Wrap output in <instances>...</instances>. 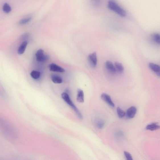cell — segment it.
<instances>
[{"instance_id": "cell-1", "label": "cell", "mask_w": 160, "mask_h": 160, "mask_svg": "<svg viewBox=\"0 0 160 160\" xmlns=\"http://www.w3.org/2000/svg\"><path fill=\"white\" fill-rule=\"evenodd\" d=\"M108 7L110 10L116 13L121 17H125L126 15V11L114 1H109L108 3Z\"/></svg>"}, {"instance_id": "cell-2", "label": "cell", "mask_w": 160, "mask_h": 160, "mask_svg": "<svg viewBox=\"0 0 160 160\" xmlns=\"http://www.w3.org/2000/svg\"><path fill=\"white\" fill-rule=\"evenodd\" d=\"M61 97L63 100L65 101L66 103L74 110L79 119L82 120L83 117L82 114L74 104L73 103L68 94L64 92L62 94Z\"/></svg>"}, {"instance_id": "cell-3", "label": "cell", "mask_w": 160, "mask_h": 160, "mask_svg": "<svg viewBox=\"0 0 160 160\" xmlns=\"http://www.w3.org/2000/svg\"><path fill=\"white\" fill-rule=\"evenodd\" d=\"M36 56L37 60L39 62L47 61L49 59V57L44 54V51L42 49L38 50L36 52Z\"/></svg>"}, {"instance_id": "cell-4", "label": "cell", "mask_w": 160, "mask_h": 160, "mask_svg": "<svg viewBox=\"0 0 160 160\" xmlns=\"http://www.w3.org/2000/svg\"><path fill=\"white\" fill-rule=\"evenodd\" d=\"M88 60L89 65L92 68H95L97 63V54L96 52L92 53L89 55Z\"/></svg>"}, {"instance_id": "cell-5", "label": "cell", "mask_w": 160, "mask_h": 160, "mask_svg": "<svg viewBox=\"0 0 160 160\" xmlns=\"http://www.w3.org/2000/svg\"><path fill=\"white\" fill-rule=\"evenodd\" d=\"M49 68L50 71L53 72L63 73L65 71L64 69L54 63L50 64L49 65Z\"/></svg>"}, {"instance_id": "cell-6", "label": "cell", "mask_w": 160, "mask_h": 160, "mask_svg": "<svg viewBox=\"0 0 160 160\" xmlns=\"http://www.w3.org/2000/svg\"><path fill=\"white\" fill-rule=\"evenodd\" d=\"M101 98L102 100L104 101L111 107H114V104L112 101L110 95L105 93L102 94L101 95Z\"/></svg>"}, {"instance_id": "cell-7", "label": "cell", "mask_w": 160, "mask_h": 160, "mask_svg": "<svg viewBox=\"0 0 160 160\" xmlns=\"http://www.w3.org/2000/svg\"><path fill=\"white\" fill-rule=\"evenodd\" d=\"M137 108L134 106L130 107L126 112V116L128 119H132L135 116L137 112Z\"/></svg>"}, {"instance_id": "cell-8", "label": "cell", "mask_w": 160, "mask_h": 160, "mask_svg": "<svg viewBox=\"0 0 160 160\" xmlns=\"http://www.w3.org/2000/svg\"><path fill=\"white\" fill-rule=\"evenodd\" d=\"M105 67L106 69L111 73L114 74L116 72V70L113 63L112 62L108 61L105 63Z\"/></svg>"}, {"instance_id": "cell-9", "label": "cell", "mask_w": 160, "mask_h": 160, "mask_svg": "<svg viewBox=\"0 0 160 160\" xmlns=\"http://www.w3.org/2000/svg\"><path fill=\"white\" fill-rule=\"evenodd\" d=\"M77 100L79 103H83L84 102V92L81 89H79L78 90Z\"/></svg>"}, {"instance_id": "cell-10", "label": "cell", "mask_w": 160, "mask_h": 160, "mask_svg": "<svg viewBox=\"0 0 160 160\" xmlns=\"http://www.w3.org/2000/svg\"><path fill=\"white\" fill-rule=\"evenodd\" d=\"M28 43L26 41H25L22 43L19 47L18 50V53L20 55L23 54L26 50Z\"/></svg>"}, {"instance_id": "cell-11", "label": "cell", "mask_w": 160, "mask_h": 160, "mask_svg": "<svg viewBox=\"0 0 160 160\" xmlns=\"http://www.w3.org/2000/svg\"><path fill=\"white\" fill-rule=\"evenodd\" d=\"M160 128V126L157 123H154L150 124L147 125L146 129L151 131H154L159 130Z\"/></svg>"}, {"instance_id": "cell-12", "label": "cell", "mask_w": 160, "mask_h": 160, "mask_svg": "<svg viewBox=\"0 0 160 160\" xmlns=\"http://www.w3.org/2000/svg\"><path fill=\"white\" fill-rule=\"evenodd\" d=\"M51 79L53 82L55 84H61L63 82L61 77L60 76L56 75H52L51 76Z\"/></svg>"}, {"instance_id": "cell-13", "label": "cell", "mask_w": 160, "mask_h": 160, "mask_svg": "<svg viewBox=\"0 0 160 160\" xmlns=\"http://www.w3.org/2000/svg\"><path fill=\"white\" fill-rule=\"evenodd\" d=\"M115 67L118 73H122L124 70V67L120 63L116 62L115 63Z\"/></svg>"}, {"instance_id": "cell-14", "label": "cell", "mask_w": 160, "mask_h": 160, "mask_svg": "<svg viewBox=\"0 0 160 160\" xmlns=\"http://www.w3.org/2000/svg\"><path fill=\"white\" fill-rule=\"evenodd\" d=\"M3 10L5 13L8 14L11 12L12 9L8 3H5L3 6Z\"/></svg>"}, {"instance_id": "cell-15", "label": "cell", "mask_w": 160, "mask_h": 160, "mask_svg": "<svg viewBox=\"0 0 160 160\" xmlns=\"http://www.w3.org/2000/svg\"><path fill=\"white\" fill-rule=\"evenodd\" d=\"M149 66L150 68L152 71L156 73L158 72L160 69V67L158 65H156L155 63H150L149 64Z\"/></svg>"}, {"instance_id": "cell-16", "label": "cell", "mask_w": 160, "mask_h": 160, "mask_svg": "<svg viewBox=\"0 0 160 160\" xmlns=\"http://www.w3.org/2000/svg\"><path fill=\"white\" fill-rule=\"evenodd\" d=\"M40 73L36 70H33L30 73V75L34 79H39L40 76Z\"/></svg>"}, {"instance_id": "cell-17", "label": "cell", "mask_w": 160, "mask_h": 160, "mask_svg": "<svg viewBox=\"0 0 160 160\" xmlns=\"http://www.w3.org/2000/svg\"><path fill=\"white\" fill-rule=\"evenodd\" d=\"M32 19L31 17H29L21 19L19 21V24L20 25H23L26 24L30 22Z\"/></svg>"}, {"instance_id": "cell-18", "label": "cell", "mask_w": 160, "mask_h": 160, "mask_svg": "<svg viewBox=\"0 0 160 160\" xmlns=\"http://www.w3.org/2000/svg\"><path fill=\"white\" fill-rule=\"evenodd\" d=\"M117 111L118 117L119 118H122L125 116L126 113L120 107H118L117 108Z\"/></svg>"}, {"instance_id": "cell-19", "label": "cell", "mask_w": 160, "mask_h": 160, "mask_svg": "<svg viewBox=\"0 0 160 160\" xmlns=\"http://www.w3.org/2000/svg\"><path fill=\"white\" fill-rule=\"evenodd\" d=\"M153 39L156 43L160 44V34H155L153 36Z\"/></svg>"}, {"instance_id": "cell-20", "label": "cell", "mask_w": 160, "mask_h": 160, "mask_svg": "<svg viewBox=\"0 0 160 160\" xmlns=\"http://www.w3.org/2000/svg\"><path fill=\"white\" fill-rule=\"evenodd\" d=\"M101 0H91L92 5L95 7H97L100 5Z\"/></svg>"}, {"instance_id": "cell-21", "label": "cell", "mask_w": 160, "mask_h": 160, "mask_svg": "<svg viewBox=\"0 0 160 160\" xmlns=\"http://www.w3.org/2000/svg\"><path fill=\"white\" fill-rule=\"evenodd\" d=\"M125 156L128 160H132L133 159L132 155L129 152L125 151L124 152Z\"/></svg>"}, {"instance_id": "cell-22", "label": "cell", "mask_w": 160, "mask_h": 160, "mask_svg": "<svg viewBox=\"0 0 160 160\" xmlns=\"http://www.w3.org/2000/svg\"><path fill=\"white\" fill-rule=\"evenodd\" d=\"M104 123L103 121H98L97 122V126L99 128H102L104 126Z\"/></svg>"}, {"instance_id": "cell-23", "label": "cell", "mask_w": 160, "mask_h": 160, "mask_svg": "<svg viewBox=\"0 0 160 160\" xmlns=\"http://www.w3.org/2000/svg\"><path fill=\"white\" fill-rule=\"evenodd\" d=\"M157 75L158 76L160 77V69L159 71L157 72L156 73Z\"/></svg>"}]
</instances>
